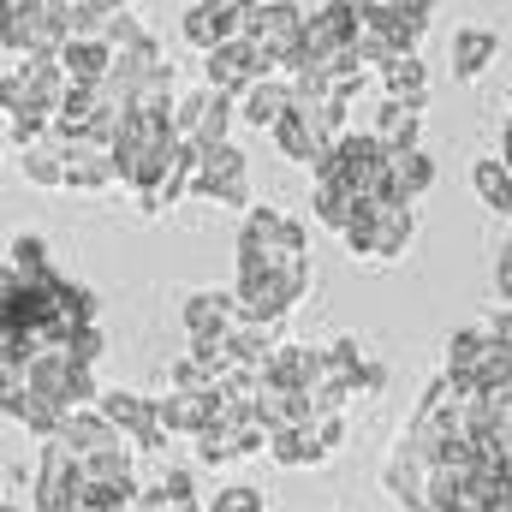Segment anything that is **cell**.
Masks as SVG:
<instances>
[{
  "label": "cell",
  "instance_id": "obj_40",
  "mask_svg": "<svg viewBox=\"0 0 512 512\" xmlns=\"http://www.w3.org/2000/svg\"><path fill=\"white\" fill-rule=\"evenodd\" d=\"M495 304H512V239L495 256Z\"/></svg>",
  "mask_w": 512,
  "mask_h": 512
},
{
  "label": "cell",
  "instance_id": "obj_14",
  "mask_svg": "<svg viewBox=\"0 0 512 512\" xmlns=\"http://www.w3.org/2000/svg\"><path fill=\"white\" fill-rule=\"evenodd\" d=\"M120 185V161L108 143H90V137H72L66 143V191H114Z\"/></svg>",
  "mask_w": 512,
  "mask_h": 512
},
{
  "label": "cell",
  "instance_id": "obj_34",
  "mask_svg": "<svg viewBox=\"0 0 512 512\" xmlns=\"http://www.w3.org/2000/svg\"><path fill=\"white\" fill-rule=\"evenodd\" d=\"M6 274H18V280H48V274H60L54 256H48V239L18 233V239L6 245Z\"/></svg>",
  "mask_w": 512,
  "mask_h": 512
},
{
  "label": "cell",
  "instance_id": "obj_18",
  "mask_svg": "<svg viewBox=\"0 0 512 512\" xmlns=\"http://www.w3.org/2000/svg\"><path fill=\"white\" fill-rule=\"evenodd\" d=\"M495 60H501V30H489V24H459L453 30V78L459 84L489 78Z\"/></svg>",
  "mask_w": 512,
  "mask_h": 512
},
{
  "label": "cell",
  "instance_id": "obj_23",
  "mask_svg": "<svg viewBox=\"0 0 512 512\" xmlns=\"http://www.w3.org/2000/svg\"><path fill=\"white\" fill-rule=\"evenodd\" d=\"M256 417H262L274 435H280V429H304V423H316V399L298 393V387L262 382V393H256Z\"/></svg>",
  "mask_w": 512,
  "mask_h": 512
},
{
  "label": "cell",
  "instance_id": "obj_27",
  "mask_svg": "<svg viewBox=\"0 0 512 512\" xmlns=\"http://www.w3.org/2000/svg\"><path fill=\"white\" fill-rule=\"evenodd\" d=\"M60 66H66L72 84H102V78L114 72V42H108V36H72V42L60 48Z\"/></svg>",
  "mask_w": 512,
  "mask_h": 512
},
{
  "label": "cell",
  "instance_id": "obj_11",
  "mask_svg": "<svg viewBox=\"0 0 512 512\" xmlns=\"http://www.w3.org/2000/svg\"><path fill=\"white\" fill-rule=\"evenodd\" d=\"M102 411H108V423L126 435L137 453H155L161 441H167V429H161V405L149 399V393H102Z\"/></svg>",
  "mask_w": 512,
  "mask_h": 512
},
{
  "label": "cell",
  "instance_id": "obj_31",
  "mask_svg": "<svg viewBox=\"0 0 512 512\" xmlns=\"http://www.w3.org/2000/svg\"><path fill=\"white\" fill-rule=\"evenodd\" d=\"M471 191H477V203H483L489 215H512V167L501 155L471 161Z\"/></svg>",
  "mask_w": 512,
  "mask_h": 512
},
{
  "label": "cell",
  "instance_id": "obj_24",
  "mask_svg": "<svg viewBox=\"0 0 512 512\" xmlns=\"http://www.w3.org/2000/svg\"><path fill=\"white\" fill-rule=\"evenodd\" d=\"M364 209H370V203H364L346 179H316V191H310V215H316V227H328V233H346Z\"/></svg>",
  "mask_w": 512,
  "mask_h": 512
},
{
  "label": "cell",
  "instance_id": "obj_30",
  "mask_svg": "<svg viewBox=\"0 0 512 512\" xmlns=\"http://www.w3.org/2000/svg\"><path fill=\"white\" fill-rule=\"evenodd\" d=\"M268 137H274V143H280V155H286V161H298V167H310V161H316L322 149H334V143L322 137V126H316V120H310L304 108H292V114H286L280 126L268 131Z\"/></svg>",
  "mask_w": 512,
  "mask_h": 512
},
{
  "label": "cell",
  "instance_id": "obj_12",
  "mask_svg": "<svg viewBox=\"0 0 512 512\" xmlns=\"http://www.w3.org/2000/svg\"><path fill=\"white\" fill-rule=\"evenodd\" d=\"M262 382H280V387H298V393H316L322 382H334V364H328V346H292L280 340L274 358H268V376Z\"/></svg>",
  "mask_w": 512,
  "mask_h": 512
},
{
  "label": "cell",
  "instance_id": "obj_41",
  "mask_svg": "<svg viewBox=\"0 0 512 512\" xmlns=\"http://www.w3.org/2000/svg\"><path fill=\"white\" fill-rule=\"evenodd\" d=\"M382 387H387V370L376 364V358H370V364H364V376H358V399H376Z\"/></svg>",
  "mask_w": 512,
  "mask_h": 512
},
{
  "label": "cell",
  "instance_id": "obj_26",
  "mask_svg": "<svg viewBox=\"0 0 512 512\" xmlns=\"http://www.w3.org/2000/svg\"><path fill=\"white\" fill-rule=\"evenodd\" d=\"M370 131L382 137L393 155H399V149H423V143H417V137H423V108H417V102H399V96H382Z\"/></svg>",
  "mask_w": 512,
  "mask_h": 512
},
{
  "label": "cell",
  "instance_id": "obj_47",
  "mask_svg": "<svg viewBox=\"0 0 512 512\" xmlns=\"http://www.w3.org/2000/svg\"><path fill=\"white\" fill-rule=\"evenodd\" d=\"M501 161L512 167V114H507V126H501Z\"/></svg>",
  "mask_w": 512,
  "mask_h": 512
},
{
  "label": "cell",
  "instance_id": "obj_9",
  "mask_svg": "<svg viewBox=\"0 0 512 512\" xmlns=\"http://www.w3.org/2000/svg\"><path fill=\"white\" fill-rule=\"evenodd\" d=\"M239 304L251 322H280L304 292H310V268H262V274H239Z\"/></svg>",
  "mask_w": 512,
  "mask_h": 512
},
{
  "label": "cell",
  "instance_id": "obj_49",
  "mask_svg": "<svg viewBox=\"0 0 512 512\" xmlns=\"http://www.w3.org/2000/svg\"><path fill=\"white\" fill-rule=\"evenodd\" d=\"M0 512H18V489H12V495H6V501H0Z\"/></svg>",
  "mask_w": 512,
  "mask_h": 512
},
{
  "label": "cell",
  "instance_id": "obj_8",
  "mask_svg": "<svg viewBox=\"0 0 512 512\" xmlns=\"http://www.w3.org/2000/svg\"><path fill=\"white\" fill-rule=\"evenodd\" d=\"M24 382L36 387V393H48L54 405H66V411H84V405H102V393H96V376H90V364H78L72 352H60V346H48L36 364H30V376Z\"/></svg>",
  "mask_w": 512,
  "mask_h": 512
},
{
  "label": "cell",
  "instance_id": "obj_5",
  "mask_svg": "<svg viewBox=\"0 0 512 512\" xmlns=\"http://www.w3.org/2000/svg\"><path fill=\"white\" fill-rule=\"evenodd\" d=\"M191 197H203V203H215V209H256V203H251V161H245V149H239V143H215V149H203Z\"/></svg>",
  "mask_w": 512,
  "mask_h": 512
},
{
  "label": "cell",
  "instance_id": "obj_3",
  "mask_svg": "<svg viewBox=\"0 0 512 512\" xmlns=\"http://www.w3.org/2000/svg\"><path fill=\"white\" fill-rule=\"evenodd\" d=\"M84 489H90L84 453H78V447H66L60 435H54V441H42V471H36V489H30L36 512H78V507H84Z\"/></svg>",
  "mask_w": 512,
  "mask_h": 512
},
{
  "label": "cell",
  "instance_id": "obj_33",
  "mask_svg": "<svg viewBox=\"0 0 512 512\" xmlns=\"http://www.w3.org/2000/svg\"><path fill=\"white\" fill-rule=\"evenodd\" d=\"M376 78H382V96L417 102V108L429 102V72H423V60H417V54H399V60H387Z\"/></svg>",
  "mask_w": 512,
  "mask_h": 512
},
{
  "label": "cell",
  "instance_id": "obj_29",
  "mask_svg": "<svg viewBox=\"0 0 512 512\" xmlns=\"http://www.w3.org/2000/svg\"><path fill=\"white\" fill-rule=\"evenodd\" d=\"M387 191H393V203H423L435 191V161L423 149H399L387 167Z\"/></svg>",
  "mask_w": 512,
  "mask_h": 512
},
{
  "label": "cell",
  "instance_id": "obj_28",
  "mask_svg": "<svg viewBox=\"0 0 512 512\" xmlns=\"http://www.w3.org/2000/svg\"><path fill=\"white\" fill-rule=\"evenodd\" d=\"M179 36H185V42H191V48H197V54H215V48H221V42H233V36H245V24H239V18H227V12H215V6H203V0H197V6H191V12H185V18H179Z\"/></svg>",
  "mask_w": 512,
  "mask_h": 512
},
{
  "label": "cell",
  "instance_id": "obj_35",
  "mask_svg": "<svg viewBox=\"0 0 512 512\" xmlns=\"http://www.w3.org/2000/svg\"><path fill=\"white\" fill-rule=\"evenodd\" d=\"M42 137H54V114H48V108H36V102H6V143H12V149H30V143H42Z\"/></svg>",
  "mask_w": 512,
  "mask_h": 512
},
{
  "label": "cell",
  "instance_id": "obj_39",
  "mask_svg": "<svg viewBox=\"0 0 512 512\" xmlns=\"http://www.w3.org/2000/svg\"><path fill=\"white\" fill-rule=\"evenodd\" d=\"M209 512H262V495L245 489V483H233V489H221V495L209 501Z\"/></svg>",
  "mask_w": 512,
  "mask_h": 512
},
{
  "label": "cell",
  "instance_id": "obj_17",
  "mask_svg": "<svg viewBox=\"0 0 512 512\" xmlns=\"http://www.w3.org/2000/svg\"><path fill=\"white\" fill-rule=\"evenodd\" d=\"M155 405H161V429H167V435H191V441L221 417V399L203 393V387H173V393L155 399Z\"/></svg>",
  "mask_w": 512,
  "mask_h": 512
},
{
  "label": "cell",
  "instance_id": "obj_19",
  "mask_svg": "<svg viewBox=\"0 0 512 512\" xmlns=\"http://www.w3.org/2000/svg\"><path fill=\"white\" fill-rule=\"evenodd\" d=\"M423 30H429V18H423V12H405V6H393V0H382V6L364 18V36H376L393 60H399V54H417Z\"/></svg>",
  "mask_w": 512,
  "mask_h": 512
},
{
  "label": "cell",
  "instance_id": "obj_20",
  "mask_svg": "<svg viewBox=\"0 0 512 512\" xmlns=\"http://www.w3.org/2000/svg\"><path fill=\"white\" fill-rule=\"evenodd\" d=\"M501 352V340L489 334V328H459L453 340H447V370L441 376H453L459 387H471L477 393V376H483V364Z\"/></svg>",
  "mask_w": 512,
  "mask_h": 512
},
{
  "label": "cell",
  "instance_id": "obj_15",
  "mask_svg": "<svg viewBox=\"0 0 512 512\" xmlns=\"http://www.w3.org/2000/svg\"><path fill=\"white\" fill-rule=\"evenodd\" d=\"M298 108V84L286 78V72H274V78H262V84H251L245 96H239V120L256 131H274L286 114Z\"/></svg>",
  "mask_w": 512,
  "mask_h": 512
},
{
  "label": "cell",
  "instance_id": "obj_38",
  "mask_svg": "<svg viewBox=\"0 0 512 512\" xmlns=\"http://www.w3.org/2000/svg\"><path fill=\"white\" fill-rule=\"evenodd\" d=\"M60 352H72V358H78V364H96V358H102V352H108V334H102V328H96V322H90V328H78V334H72V340H66V346H60Z\"/></svg>",
  "mask_w": 512,
  "mask_h": 512
},
{
  "label": "cell",
  "instance_id": "obj_1",
  "mask_svg": "<svg viewBox=\"0 0 512 512\" xmlns=\"http://www.w3.org/2000/svg\"><path fill=\"white\" fill-rule=\"evenodd\" d=\"M262 268H310V233L280 209H245L239 227V274H262Z\"/></svg>",
  "mask_w": 512,
  "mask_h": 512
},
{
  "label": "cell",
  "instance_id": "obj_36",
  "mask_svg": "<svg viewBox=\"0 0 512 512\" xmlns=\"http://www.w3.org/2000/svg\"><path fill=\"white\" fill-rule=\"evenodd\" d=\"M131 453H137V447H108V453H90V459H84L90 483H137V477H131Z\"/></svg>",
  "mask_w": 512,
  "mask_h": 512
},
{
  "label": "cell",
  "instance_id": "obj_4",
  "mask_svg": "<svg viewBox=\"0 0 512 512\" xmlns=\"http://www.w3.org/2000/svg\"><path fill=\"white\" fill-rule=\"evenodd\" d=\"M364 36V12L352 0H328L304 18V66L298 72H328L334 54H346L352 42Z\"/></svg>",
  "mask_w": 512,
  "mask_h": 512
},
{
  "label": "cell",
  "instance_id": "obj_48",
  "mask_svg": "<svg viewBox=\"0 0 512 512\" xmlns=\"http://www.w3.org/2000/svg\"><path fill=\"white\" fill-rule=\"evenodd\" d=\"M352 6H358V12H364V18H370V12H376V6H382V0H352Z\"/></svg>",
  "mask_w": 512,
  "mask_h": 512
},
{
  "label": "cell",
  "instance_id": "obj_32",
  "mask_svg": "<svg viewBox=\"0 0 512 512\" xmlns=\"http://www.w3.org/2000/svg\"><path fill=\"white\" fill-rule=\"evenodd\" d=\"M24 161V179L30 185H48V191H60L66 185V137H42V143H30V149H18Z\"/></svg>",
  "mask_w": 512,
  "mask_h": 512
},
{
  "label": "cell",
  "instance_id": "obj_25",
  "mask_svg": "<svg viewBox=\"0 0 512 512\" xmlns=\"http://www.w3.org/2000/svg\"><path fill=\"white\" fill-rule=\"evenodd\" d=\"M60 441H66V447H78L84 459H90V453H108V447H131L126 435L108 423V411H102V405H84V411H72V417L60 423Z\"/></svg>",
  "mask_w": 512,
  "mask_h": 512
},
{
  "label": "cell",
  "instance_id": "obj_43",
  "mask_svg": "<svg viewBox=\"0 0 512 512\" xmlns=\"http://www.w3.org/2000/svg\"><path fill=\"white\" fill-rule=\"evenodd\" d=\"M489 334H495V340L512 352V304H495V316H489Z\"/></svg>",
  "mask_w": 512,
  "mask_h": 512
},
{
  "label": "cell",
  "instance_id": "obj_10",
  "mask_svg": "<svg viewBox=\"0 0 512 512\" xmlns=\"http://www.w3.org/2000/svg\"><path fill=\"white\" fill-rule=\"evenodd\" d=\"M239 120V102L233 96H221V90H197V96H185L179 102V114H173V126L185 143H197V149H215V143H227V131Z\"/></svg>",
  "mask_w": 512,
  "mask_h": 512
},
{
  "label": "cell",
  "instance_id": "obj_7",
  "mask_svg": "<svg viewBox=\"0 0 512 512\" xmlns=\"http://www.w3.org/2000/svg\"><path fill=\"white\" fill-rule=\"evenodd\" d=\"M280 66H274V54L268 48H256L251 36H233V42H221L215 54H203V78H209V90H221V96H245L251 84L262 78H274Z\"/></svg>",
  "mask_w": 512,
  "mask_h": 512
},
{
  "label": "cell",
  "instance_id": "obj_42",
  "mask_svg": "<svg viewBox=\"0 0 512 512\" xmlns=\"http://www.w3.org/2000/svg\"><path fill=\"white\" fill-rule=\"evenodd\" d=\"M161 489H167L173 501H197V489H191V471H167V477H161Z\"/></svg>",
  "mask_w": 512,
  "mask_h": 512
},
{
  "label": "cell",
  "instance_id": "obj_13",
  "mask_svg": "<svg viewBox=\"0 0 512 512\" xmlns=\"http://www.w3.org/2000/svg\"><path fill=\"white\" fill-rule=\"evenodd\" d=\"M239 322H245V304H239V292H191L185 298V334L191 340H221V334H239Z\"/></svg>",
  "mask_w": 512,
  "mask_h": 512
},
{
  "label": "cell",
  "instance_id": "obj_21",
  "mask_svg": "<svg viewBox=\"0 0 512 512\" xmlns=\"http://www.w3.org/2000/svg\"><path fill=\"white\" fill-rule=\"evenodd\" d=\"M6 417H12V423H24L30 435L54 441V435H60V423H66L72 411H66V405H54L48 393H36L30 382H18V387H6Z\"/></svg>",
  "mask_w": 512,
  "mask_h": 512
},
{
  "label": "cell",
  "instance_id": "obj_22",
  "mask_svg": "<svg viewBox=\"0 0 512 512\" xmlns=\"http://www.w3.org/2000/svg\"><path fill=\"white\" fill-rule=\"evenodd\" d=\"M268 459H274L280 471H316V465L334 459V447L322 441L316 423H304V429H280V435L268 441Z\"/></svg>",
  "mask_w": 512,
  "mask_h": 512
},
{
  "label": "cell",
  "instance_id": "obj_16",
  "mask_svg": "<svg viewBox=\"0 0 512 512\" xmlns=\"http://www.w3.org/2000/svg\"><path fill=\"white\" fill-rule=\"evenodd\" d=\"M197 161H203V149H197V143H179L173 161H167V173L137 197V209H143V215H167L179 197H191V185H197Z\"/></svg>",
  "mask_w": 512,
  "mask_h": 512
},
{
  "label": "cell",
  "instance_id": "obj_46",
  "mask_svg": "<svg viewBox=\"0 0 512 512\" xmlns=\"http://www.w3.org/2000/svg\"><path fill=\"white\" fill-rule=\"evenodd\" d=\"M393 6H405V12H423V18H429V12H435L441 0H393Z\"/></svg>",
  "mask_w": 512,
  "mask_h": 512
},
{
  "label": "cell",
  "instance_id": "obj_2",
  "mask_svg": "<svg viewBox=\"0 0 512 512\" xmlns=\"http://www.w3.org/2000/svg\"><path fill=\"white\" fill-rule=\"evenodd\" d=\"M340 239L364 262H399L411 251V239H417V203H370Z\"/></svg>",
  "mask_w": 512,
  "mask_h": 512
},
{
  "label": "cell",
  "instance_id": "obj_37",
  "mask_svg": "<svg viewBox=\"0 0 512 512\" xmlns=\"http://www.w3.org/2000/svg\"><path fill=\"white\" fill-rule=\"evenodd\" d=\"M102 36H108V42H114V48H143V42H149V30H143V24H137V12H114V18H108V30H102Z\"/></svg>",
  "mask_w": 512,
  "mask_h": 512
},
{
  "label": "cell",
  "instance_id": "obj_45",
  "mask_svg": "<svg viewBox=\"0 0 512 512\" xmlns=\"http://www.w3.org/2000/svg\"><path fill=\"white\" fill-rule=\"evenodd\" d=\"M84 6H96L102 18H114V12H126V0H84Z\"/></svg>",
  "mask_w": 512,
  "mask_h": 512
},
{
  "label": "cell",
  "instance_id": "obj_6",
  "mask_svg": "<svg viewBox=\"0 0 512 512\" xmlns=\"http://www.w3.org/2000/svg\"><path fill=\"white\" fill-rule=\"evenodd\" d=\"M245 36L274 54V66L286 78H298V66H304V12L292 0H262L251 12V24H245Z\"/></svg>",
  "mask_w": 512,
  "mask_h": 512
},
{
  "label": "cell",
  "instance_id": "obj_44",
  "mask_svg": "<svg viewBox=\"0 0 512 512\" xmlns=\"http://www.w3.org/2000/svg\"><path fill=\"white\" fill-rule=\"evenodd\" d=\"M203 6H215V12H227V18H239V24H251V12L262 0H203Z\"/></svg>",
  "mask_w": 512,
  "mask_h": 512
}]
</instances>
